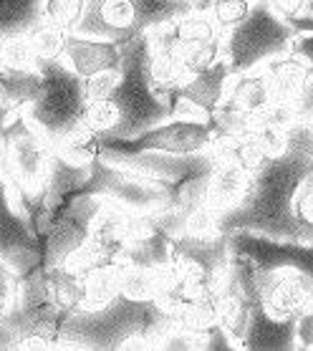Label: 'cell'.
<instances>
[{
  "mask_svg": "<svg viewBox=\"0 0 313 351\" xmlns=\"http://www.w3.org/2000/svg\"><path fill=\"white\" fill-rule=\"evenodd\" d=\"M313 167V136L303 119L288 129V149L265 160L248 180L245 195L217 217L220 232H258L275 240H301V225L293 215V199Z\"/></svg>",
  "mask_w": 313,
  "mask_h": 351,
  "instance_id": "obj_1",
  "label": "cell"
},
{
  "mask_svg": "<svg viewBox=\"0 0 313 351\" xmlns=\"http://www.w3.org/2000/svg\"><path fill=\"white\" fill-rule=\"evenodd\" d=\"M172 324V313L157 301L119 293L101 308L68 313L58 331V349H160Z\"/></svg>",
  "mask_w": 313,
  "mask_h": 351,
  "instance_id": "obj_2",
  "label": "cell"
},
{
  "mask_svg": "<svg viewBox=\"0 0 313 351\" xmlns=\"http://www.w3.org/2000/svg\"><path fill=\"white\" fill-rule=\"evenodd\" d=\"M149 61L152 43L147 33L121 43L119 79L114 84L112 94L106 96L119 112L116 127L109 132L112 136H134L172 117L169 104L152 86Z\"/></svg>",
  "mask_w": 313,
  "mask_h": 351,
  "instance_id": "obj_3",
  "label": "cell"
},
{
  "mask_svg": "<svg viewBox=\"0 0 313 351\" xmlns=\"http://www.w3.org/2000/svg\"><path fill=\"white\" fill-rule=\"evenodd\" d=\"M0 136H3L0 172L5 175L10 190L16 195L18 208L31 225L49 180L51 154H53L51 139L33 127L23 109L8 114V119L3 121Z\"/></svg>",
  "mask_w": 313,
  "mask_h": 351,
  "instance_id": "obj_4",
  "label": "cell"
},
{
  "mask_svg": "<svg viewBox=\"0 0 313 351\" xmlns=\"http://www.w3.org/2000/svg\"><path fill=\"white\" fill-rule=\"evenodd\" d=\"M101 157L121 169H127L139 180L160 187L167 195L169 205L177 213H190L205 197V187L212 175L217 154L212 149L195 154H169V152H139V154H114L101 152Z\"/></svg>",
  "mask_w": 313,
  "mask_h": 351,
  "instance_id": "obj_5",
  "label": "cell"
},
{
  "mask_svg": "<svg viewBox=\"0 0 313 351\" xmlns=\"http://www.w3.org/2000/svg\"><path fill=\"white\" fill-rule=\"evenodd\" d=\"M195 10H208V5L200 0H86L73 33L127 43Z\"/></svg>",
  "mask_w": 313,
  "mask_h": 351,
  "instance_id": "obj_6",
  "label": "cell"
},
{
  "mask_svg": "<svg viewBox=\"0 0 313 351\" xmlns=\"http://www.w3.org/2000/svg\"><path fill=\"white\" fill-rule=\"evenodd\" d=\"M296 33V28L268 0H255L248 16L223 33V58L233 76H238L263 66L268 58L288 53Z\"/></svg>",
  "mask_w": 313,
  "mask_h": 351,
  "instance_id": "obj_7",
  "label": "cell"
},
{
  "mask_svg": "<svg viewBox=\"0 0 313 351\" xmlns=\"http://www.w3.org/2000/svg\"><path fill=\"white\" fill-rule=\"evenodd\" d=\"M36 69L40 73V91L25 117L51 142L76 127L86 106L84 79L66 64L64 58H38Z\"/></svg>",
  "mask_w": 313,
  "mask_h": 351,
  "instance_id": "obj_8",
  "label": "cell"
},
{
  "mask_svg": "<svg viewBox=\"0 0 313 351\" xmlns=\"http://www.w3.org/2000/svg\"><path fill=\"white\" fill-rule=\"evenodd\" d=\"M101 152L114 154H139V152H169V154H195L212 149L217 142V127L208 121L169 119L154 124L134 136L99 134Z\"/></svg>",
  "mask_w": 313,
  "mask_h": 351,
  "instance_id": "obj_9",
  "label": "cell"
},
{
  "mask_svg": "<svg viewBox=\"0 0 313 351\" xmlns=\"http://www.w3.org/2000/svg\"><path fill=\"white\" fill-rule=\"evenodd\" d=\"M230 79H233V71L223 56L217 58L215 64H210L208 69L182 79L169 94L172 117L215 124L217 109L225 101Z\"/></svg>",
  "mask_w": 313,
  "mask_h": 351,
  "instance_id": "obj_10",
  "label": "cell"
},
{
  "mask_svg": "<svg viewBox=\"0 0 313 351\" xmlns=\"http://www.w3.org/2000/svg\"><path fill=\"white\" fill-rule=\"evenodd\" d=\"M0 258L13 265L18 276H25L40 265L38 238L33 235L28 217L18 208L16 195L3 172H0Z\"/></svg>",
  "mask_w": 313,
  "mask_h": 351,
  "instance_id": "obj_11",
  "label": "cell"
},
{
  "mask_svg": "<svg viewBox=\"0 0 313 351\" xmlns=\"http://www.w3.org/2000/svg\"><path fill=\"white\" fill-rule=\"evenodd\" d=\"M258 304L275 319H298L313 306V280L296 268L258 271Z\"/></svg>",
  "mask_w": 313,
  "mask_h": 351,
  "instance_id": "obj_12",
  "label": "cell"
},
{
  "mask_svg": "<svg viewBox=\"0 0 313 351\" xmlns=\"http://www.w3.org/2000/svg\"><path fill=\"white\" fill-rule=\"evenodd\" d=\"M66 64L79 73L81 79H91L104 71H119L121 66V43L109 38H94V36H81L68 33L61 53Z\"/></svg>",
  "mask_w": 313,
  "mask_h": 351,
  "instance_id": "obj_13",
  "label": "cell"
},
{
  "mask_svg": "<svg viewBox=\"0 0 313 351\" xmlns=\"http://www.w3.org/2000/svg\"><path fill=\"white\" fill-rule=\"evenodd\" d=\"M265 81H268V91H271V101L278 104H290L301 112V101H303L305 91L313 84V69L305 64L303 58L296 53H281L275 58H268L263 66Z\"/></svg>",
  "mask_w": 313,
  "mask_h": 351,
  "instance_id": "obj_14",
  "label": "cell"
},
{
  "mask_svg": "<svg viewBox=\"0 0 313 351\" xmlns=\"http://www.w3.org/2000/svg\"><path fill=\"white\" fill-rule=\"evenodd\" d=\"M240 349L258 351H288L296 349V319H275L263 306L253 301L250 304V319Z\"/></svg>",
  "mask_w": 313,
  "mask_h": 351,
  "instance_id": "obj_15",
  "label": "cell"
},
{
  "mask_svg": "<svg viewBox=\"0 0 313 351\" xmlns=\"http://www.w3.org/2000/svg\"><path fill=\"white\" fill-rule=\"evenodd\" d=\"M271 104V91H268V81H265L263 69H250L230 79L227 84V94L223 101V109L240 117L253 119L255 114H260L265 106Z\"/></svg>",
  "mask_w": 313,
  "mask_h": 351,
  "instance_id": "obj_16",
  "label": "cell"
},
{
  "mask_svg": "<svg viewBox=\"0 0 313 351\" xmlns=\"http://www.w3.org/2000/svg\"><path fill=\"white\" fill-rule=\"evenodd\" d=\"M248 180H250L248 172H242L240 167H235L233 162L217 157L215 167H212V175H210V180H208V187H205L202 202L220 217L223 213L233 210L242 199L245 187H248Z\"/></svg>",
  "mask_w": 313,
  "mask_h": 351,
  "instance_id": "obj_17",
  "label": "cell"
},
{
  "mask_svg": "<svg viewBox=\"0 0 313 351\" xmlns=\"http://www.w3.org/2000/svg\"><path fill=\"white\" fill-rule=\"evenodd\" d=\"M51 149L56 157H61L68 165H79V167H88L101 157V139L97 132H91L84 124H76L61 136H56L51 142Z\"/></svg>",
  "mask_w": 313,
  "mask_h": 351,
  "instance_id": "obj_18",
  "label": "cell"
},
{
  "mask_svg": "<svg viewBox=\"0 0 313 351\" xmlns=\"http://www.w3.org/2000/svg\"><path fill=\"white\" fill-rule=\"evenodd\" d=\"M40 91V73L38 69H16L3 66L0 69V106L8 109H28L33 99Z\"/></svg>",
  "mask_w": 313,
  "mask_h": 351,
  "instance_id": "obj_19",
  "label": "cell"
},
{
  "mask_svg": "<svg viewBox=\"0 0 313 351\" xmlns=\"http://www.w3.org/2000/svg\"><path fill=\"white\" fill-rule=\"evenodd\" d=\"M162 288V268L127 263L119 273V291L134 301H157Z\"/></svg>",
  "mask_w": 313,
  "mask_h": 351,
  "instance_id": "obj_20",
  "label": "cell"
},
{
  "mask_svg": "<svg viewBox=\"0 0 313 351\" xmlns=\"http://www.w3.org/2000/svg\"><path fill=\"white\" fill-rule=\"evenodd\" d=\"M43 0H0V38L25 33L40 21Z\"/></svg>",
  "mask_w": 313,
  "mask_h": 351,
  "instance_id": "obj_21",
  "label": "cell"
},
{
  "mask_svg": "<svg viewBox=\"0 0 313 351\" xmlns=\"http://www.w3.org/2000/svg\"><path fill=\"white\" fill-rule=\"evenodd\" d=\"M25 36H28V40H31L36 58H61L66 36H68V33L40 18L38 23L31 25V28L25 31Z\"/></svg>",
  "mask_w": 313,
  "mask_h": 351,
  "instance_id": "obj_22",
  "label": "cell"
},
{
  "mask_svg": "<svg viewBox=\"0 0 313 351\" xmlns=\"http://www.w3.org/2000/svg\"><path fill=\"white\" fill-rule=\"evenodd\" d=\"M86 8V0H43L40 5V18L49 23L58 25L61 31H76L81 16Z\"/></svg>",
  "mask_w": 313,
  "mask_h": 351,
  "instance_id": "obj_23",
  "label": "cell"
},
{
  "mask_svg": "<svg viewBox=\"0 0 313 351\" xmlns=\"http://www.w3.org/2000/svg\"><path fill=\"white\" fill-rule=\"evenodd\" d=\"M177 56H179V71H182V79H187V76H192V73L208 69L210 64H215L217 58L223 56V38L202 43V46L179 48Z\"/></svg>",
  "mask_w": 313,
  "mask_h": 351,
  "instance_id": "obj_24",
  "label": "cell"
},
{
  "mask_svg": "<svg viewBox=\"0 0 313 351\" xmlns=\"http://www.w3.org/2000/svg\"><path fill=\"white\" fill-rule=\"evenodd\" d=\"M116 121H119V112L106 96L104 99H88L84 114H81V124L97 134H109L116 127Z\"/></svg>",
  "mask_w": 313,
  "mask_h": 351,
  "instance_id": "obj_25",
  "label": "cell"
},
{
  "mask_svg": "<svg viewBox=\"0 0 313 351\" xmlns=\"http://www.w3.org/2000/svg\"><path fill=\"white\" fill-rule=\"evenodd\" d=\"M255 0H208V13L220 31L225 33L227 28H233L248 16Z\"/></svg>",
  "mask_w": 313,
  "mask_h": 351,
  "instance_id": "obj_26",
  "label": "cell"
},
{
  "mask_svg": "<svg viewBox=\"0 0 313 351\" xmlns=\"http://www.w3.org/2000/svg\"><path fill=\"white\" fill-rule=\"evenodd\" d=\"M293 215H296L298 225H301V240H305V235L313 232V167L296 192Z\"/></svg>",
  "mask_w": 313,
  "mask_h": 351,
  "instance_id": "obj_27",
  "label": "cell"
},
{
  "mask_svg": "<svg viewBox=\"0 0 313 351\" xmlns=\"http://www.w3.org/2000/svg\"><path fill=\"white\" fill-rule=\"evenodd\" d=\"M36 53L25 33L8 36L5 38V66H16V69H36Z\"/></svg>",
  "mask_w": 313,
  "mask_h": 351,
  "instance_id": "obj_28",
  "label": "cell"
},
{
  "mask_svg": "<svg viewBox=\"0 0 313 351\" xmlns=\"http://www.w3.org/2000/svg\"><path fill=\"white\" fill-rule=\"evenodd\" d=\"M18 288H21L18 271L0 258V319L13 308V304H16L18 298Z\"/></svg>",
  "mask_w": 313,
  "mask_h": 351,
  "instance_id": "obj_29",
  "label": "cell"
},
{
  "mask_svg": "<svg viewBox=\"0 0 313 351\" xmlns=\"http://www.w3.org/2000/svg\"><path fill=\"white\" fill-rule=\"evenodd\" d=\"M296 349H313V306L296 319Z\"/></svg>",
  "mask_w": 313,
  "mask_h": 351,
  "instance_id": "obj_30",
  "label": "cell"
},
{
  "mask_svg": "<svg viewBox=\"0 0 313 351\" xmlns=\"http://www.w3.org/2000/svg\"><path fill=\"white\" fill-rule=\"evenodd\" d=\"M290 53H296L313 69V33H296L290 40Z\"/></svg>",
  "mask_w": 313,
  "mask_h": 351,
  "instance_id": "obj_31",
  "label": "cell"
},
{
  "mask_svg": "<svg viewBox=\"0 0 313 351\" xmlns=\"http://www.w3.org/2000/svg\"><path fill=\"white\" fill-rule=\"evenodd\" d=\"M281 16H298L305 10V3L308 0H268Z\"/></svg>",
  "mask_w": 313,
  "mask_h": 351,
  "instance_id": "obj_32",
  "label": "cell"
},
{
  "mask_svg": "<svg viewBox=\"0 0 313 351\" xmlns=\"http://www.w3.org/2000/svg\"><path fill=\"white\" fill-rule=\"evenodd\" d=\"M298 33H313V13H298V16H283Z\"/></svg>",
  "mask_w": 313,
  "mask_h": 351,
  "instance_id": "obj_33",
  "label": "cell"
},
{
  "mask_svg": "<svg viewBox=\"0 0 313 351\" xmlns=\"http://www.w3.org/2000/svg\"><path fill=\"white\" fill-rule=\"evenodd\" d=\"M0 349H16V336L3 319H0Z\"/></svg>",
  "mask_w": 313,
  "mask_h": 351,
  "instance_id": "obj_34",
  "label": "cell"
},
{
  "mask_svg": "<svg viewBox=\"0 0 313 351\" xmlns=\"http://www.w3.org/2000/svg\"><path fill=\"white\" fill-rule=\"evenodd\" d=\"M308 112H313V84L308 86V91H305V96H303V101H301V114H308Z\"/></svg>",
  "mask_w": 313,
  "mask_h": 351,
  "instance_id": "obj_35",
  "label": "cell"
},
{
  "mask_svg": "<svg viewBox=\"0 0 313 351\" xmlns=\"http://www.w3.org/2000/svg\"><path fill=\"white\" fill-rule=\"evenodd\" d=\"M5 66V38H0V69Z\"/></svg>",
  "mask_w": 313,
  "mask_h": 351,
  "instance_id": "obj_36",
  "label": "cell"
},
{
  "mask_svg": "<svg viewBox=\"0 0 313 351\" xmlns=\"http://www.w3.org/2000/svg\"><path fill=\"white\" fill-rule=\"evenodd\" d=\"M303 13H313V0H308V3H305V10Z\"/></svg>",
  "mask_w": 313,
  "mask_h": 351,
  "instance_id": "obj_37",
  "label": "cell"
},
{
  "mask_svg": "<svg viewBox=\"0 0 313 351\" xmlns=\"http://www.w3.org/2000/svg\"><path fill=\"white\" fill-rule=\"evenodd\" d=\"M200 3H205V5H208V0H200Z\"/></svg>",
  "mask_w": 313,
  "mask_h": 351,
  "instance_id": "obj_38",
  "label": "cell"
}]
</instances>
